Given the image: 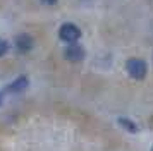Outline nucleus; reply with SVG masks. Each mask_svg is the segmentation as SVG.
<instances>
[{
    "mask_svg": "<svg viewBox=\"0 0 153 151\" xmlns=\"http://www.w3.org/2000/svg\"><path fill=\"white\" fill-rule=\"evenodd\" d=\"M45 5H53V4H57V0H42Z\"/></svg>",
    "mask_w": 153,
    "mask_h": 151,
    "instance_id": "1a4fd4ad",
    "label": "nucleus"
},
{
    "mask_svg": "<svg viewBox=\"0 0 153 151\" xmlns=\"http://www.w3.org/2000/svg\"><path fill=\"white\" fill-rule=\"evenodd\" d=\"M59 36H60V40L65 41V43H76L79 38H81V31H79V27L76 24H72V22H65L60 26L59 29Z\"/></svg>",
    "mask_w": 153,
    "mask_h": 151,
    "instance_id": "f257e3e1",
    "label": "nucleus"
},
{
    "mask_svg": "<svg viewBox=\"0 0 153 151\" xmlns=\"http://www.w3.org/2000/svg\"><path fill=\"white\" fill-rule=\"evenodd\" d=\"M16 48H17V52H21V53H26V52H29L31 48H33V45H35V41H33V38L29 36V34H19L17 38H16L14 41Z\"/></svg>",
    "mask_w": 153,
    "mask_h": 151,
    "instance_id": "39448f33",
    "label": "nucleus"
},
{
    "mask_svg": "<svg viewBox=\"0 0 153 151\" xmlns=\"http://www.w3.org/2000/svg\"><path fill=\"white\" fill-rule=\"evenodd\" d=\"M127 72L132 79H145L146 72H148V67H146V62L141 60V58H131L127 60Z\"/></svg>",
    "mask_w": 153,
    "mask_h": 151,
    "instance_id": "f03ea898",
    "label": "nucleus"
},
{
    "mask_svg": "<svg viewBox=\"0 0 153 151\" xmlns=\"http://www.w3.org/2000/svg\"><path fill=\"white\" fill-rule=\"evenodd\" d=\"M7 50H9V43L0 38V57H4V55L7 53Z\"/></svg>",
    "mask_w": 153,
    "mask_h": 151,
    "instance_id": "0eeeda50",
    "label": "nucleus"
},
{
    "mask_svg": "<svg viewBox=\"0 0 153 151\" xmlns=\"http://www.w3.org/2000/svg\"><path fill=\"white\" fill-rule=\"evenodd\" d=\"M5 96H7V91L2 89V91H0V107H2V103H4V100H5Z\"/></svg>",
    "mask_w": 153,
    "mask_h": 151,
    "instance_id": "6e6552de",
    "label": "nucleus"
},
{
    "mask_svg": "<svg viewBox=\"0 0 153 151\" xmlns=\"http://www.w3.org/2000/svg\"><path fill=\"white\" fill-rule=\"evenodd\" d=\"M152 151H153V150H152Z\"/></svg>",
    "mask_w": 153,
    "mask_h": 151,
    "instance_id": "9d476101",
    "label": "nucleus"
},
{
    "mask_svg": "<svg viewBox=\"0 0 153 151\" xmlns=\"http://www.w3.org/2000/svg\"><path fill=\"white\" fill-rule=\"evenodd\" d=\"M64 55H65V58L71 60V62H81L86 53H84L83 47H79V45H76V43H69V47L65 48Z\"/></svg>",
    "mask_w": 153,
    "mask_h": 151,
    "instance_id": "20e7f679",
    "label": "nucleus"
},
{
    "mask_svg": "<svg viewBox=\"0 0 153 151\" xmlns=\"http://www.w3.org/2000/svg\"><path fill=\"white\" fill-rule=\"evenodd\" d=\"M119 124H120L126 130H129V132H138V125L134 122H131L129 118H119Z\"/></svg>",
    "mask_w": 153,
    "mask_h": 151,
    "instance_id": "423d86ee",
    "label": "nucleus"
},
{
    "mask_svg": "<svg viewBox=\"0 0 153 151\" xmlns=\"http://www.w3.org/2000/svg\"><path fill=\"white\" fill-rule=\"evenodd\" d=\"M28 86H29V79L26 76H19L17 79H14L5 88V91H7V95H17V93H22Z\"/></svg>",
    "mask_w": 153,
    "mask_h": 151,
    "instance_id": "7ed1b4c3",
    "label": "nucleus"
}]
</instances>
